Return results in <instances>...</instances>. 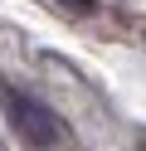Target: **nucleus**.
<instances>
[{
    "label": "nucleus",
    "instance_id": "f257e3e1",
    "mask_svg": "<svg viewBox=\"0 0 146 151\" xmlns=\"http://www.w3.org/2000/svg\"><path fill=\"white\" fill-rule=\"evenodd\" d=\"M0 102H5V117H10V127H15V137L24 141V146L49 151L58 137H63V122H58L39 98H29V93L5 88V83H0Z\"/></svg>",
    "mask_w": 146,
    "mask_h": 151
},
{
    "label": "nucleus",
    "instance_id": "f03ea898",
    "mask_svg": "<svg viewBox=\"0 0 146 151\" xmlns=\"http://www.w3.org/2000/svg\"><path fill=\"white\" fill-rule=\"evenodd\" d=\"M54 5H63L68 15H93L97 10V0H54Z\"/></svg>",
    "mask_w": 146,
    "mask_h": 151
}]
</instances>
